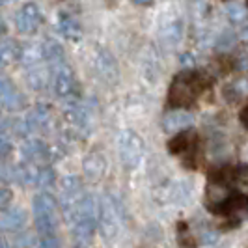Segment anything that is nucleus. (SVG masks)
I'll list each match as a JSON object with an SVG mask.
<instances>
[{"instance_id":"1","label":"nucleus","mask_w":248,"mask_h":248,"mask_svg":"<svg viewBox=\"0 0 248 248\" xmlns=\"http://www.w3.org/2000/svg\"><path fill=\"white\" fill-rule=\"evenodd\" d=\"M211 78L202 71L194 69H183L179 75H175L170 90H168V105L174 108H185L194 105L196 99L207 90Z\"/></svg>"},{"instance_id":"2","label":"nucleus","mask_w":248,"mask_h":248,"mask_svg":"<svg viewBox=\"0 0 248 248\" xmlns=\"http://www.w3.org/2000/svg\"><path fill=\"white\" fill-rule=\"evenodd\" d=\"M32 211H34V224H36L37 233L41 237L56 235L58 224H60L58 200L50 192L43 190V192L36 194L32 200Z\"/></svg>"},{"instance_id":"3","label":"nucleus","mask_w":248,"mask_h":248,"mask_svg":"<svg viewBox=\"0 0 248 248\" xmlns=\"http://www.w3.org/2000/svg\"><path fill=\"white\" fill-rule=\"evenodd\" d=\"M118 153H120V159L125 168L135 170L142 162L144 153H146L144 138L138 133H135L133 129H124L118 137Z\"/></svg>"},{"instance_id":"4","label":"nucleus","mask_w":248,"mask_h":248,"mask_svg":"<svg viewBox=\"0 0 248 248\" xmlns=\"http://www.w3.org/2000/svg\"><path fill=\"white\" fill-rule=\"evenodd\" d=\"M97 224L101 228V233L107 241H114L122 232L124 224V215L120 209V203L112 196H103L99 203V213H97Z\"/></svg>"},{"instance_id":"5","label":"nucleus","mask_w":248,"mask_h":248,"mask_svg":"<svg viewBox=\"0 0 248 248\" xmlns=\"http://www.w3.org/2000/svg\"><path fill=\"white\" fill-rule=\"evenodd\" d=\"M198 133L188 129L185 133L177 135L175 138H172L168 142V151L174 153V155H179L183 162L190 168H196V153H198Z\"/></svg>"},{"instance_id":"6","label":"nucleus","mask_w":248,"mask_h":248,"mask_svg":"<svg viewBox=\"0 0 248 248\" xmlns=\"http://www.w3.org/2000/svg\"><path fill=\"white\" fill-rule=\"evenodd\" d=\"M52 88H54V93L63 101H73L78 97V82L67 63H62L56 67V73L52 78Z\"/></svg>"},{"instance_id":"7","label":"nucleus","mask_w":248,"mask_h":248,"mask_svg":"<svg viewBox=\"0 0 248 248\" xmlns=\"http://www.w3.org/2000/svg\"><path fill=\"white\" fill-rule=\"evenodd\" d=\"M43 15L36 2H26L21 6V10L17 12L15 17V25L21 34H34L37 28L41 26Z\"/></svg>"},{"instance_id":"8","label":"nucleus","mask_w":248,"mask_h":248,"mask_svg":"<svg viewBox=\"0 0 248 248\" xmlns=\"http://www.w3.org/2000/svg\"><path fill=\"white\" fill-rule=\"evenodd\" d=\"M0 107L10 112H19L26 107V97L4 75H0Z\"/></svg>"},{"instance_id":"9","label":"nucleus","mask_w":248,"mask_h":248,"mask_svg":"<svg viewBox=\"0 0 248 248\" xmlns=\"http://www.w3.org/2000/svg\"><path fill=\"white\" fill-rule=\"evenodd\" d=\"M93 65H95L97 75H99L105 82L116 84V82L120 80V67H118V62H116V58L112 56L108 50H105V49L97 50Z\"/></svg>"},{"instance_id":"10","label":"nucleus","mask_w":248,"mask_h":248,"mask_svg":"<svg viewBox=\"0 0 248 248\" xmlns=\"http://www.w3.org/2000/svg\"><path fill=\"white\" fill-rule=\"evenodd\" d=\"M82 172L92 183H97L103 179L107 172V157L99 149H92L82 161Z\"/></svg>"},{"instance_id":"11","label":"nucleus","mask_w":248,"mask_h":248,"mask_svg":"<svg viewBox=\"0 0 248 248\" xmlns=\"http://www.w3.org/2000/svg\"><path fill=\"white\" fill-rule=\"evenodd\" d=\"M194 124L192 114H188L185 110H170L168 114H164L162 118V127L168 133H175V131H185L190 125Z\"/></svg>"},{"instance_id":"12","label":"nucleus","mask_w":248,"mask_h":248,"mask_svg":"<svg viewBox=\"0 0 248 248\" xmlns=\"http://www.w3.org/2000/svg\"><path fill=\"white\" fill-rule=\"evenodd\" d=\"M50 118H52V112H50L49 107L47 105H37L25 116V122L28 125V129H30V133H32V131H37V129L49 127Z\"/></svg>"},{"instance_id":"13","label":"nucleus","mask_w":248,"mask_h":248,"mask_svg":"<svg viewBox=\"0 0 248 248\" xmlns=\"http://www.w3.org/2000/svg\"><path fill=\"white\" fill-rule=\"evenodd\" d=\"M17 60L25 67H32L43 60V45L41 43H26L17 50Z\"/></svg>"},{"instance_id":"14","label":"nucleus","mask_w":248,"mask_h":248,"mask_svg":"<svg viewBox=\"0 0 248 248\" xmlns=\"http://www.w3.org/2000/svg\"><path fill=\"white\" fill-rule=\"evenodd\" d=\"M26 224V213L19 207L6 209L0 215V230L4 232H19Z\"/></svg>"},{"instance_id":"15","label":"nucleus","mask_w":248,"mask_h":248,"mask_svg":"<svg viewBox=\"0 0 248 248\" xmlns=\"http://www.w3.org/2000/svg\"><path fill=\"white\" fill-rule=\"evenodd\" d=\"M58 30L69 41H80V37H82V28L78 25V21L71 15H67V13L58 15Z\"/></svg>"},{"instance_id":"16","label":"nucleus","mask_w":248,"mask_h":248,"mask_svg":"<svg viewBox=\"0 0 248 248\" xmlns=\"http://www.w3.org/2000/svg\"><path fill=\"white\" fill-rule=\"evenodd\" d=\"M37 172H39V168L34 164V161L23 162V164H19V166L13 168V179L17 183H21L23 186L36 185Z\"/></svg>"},{"instance_id":"17","label":"nucleus","mask_w":248,"mask_h":248,"mask_svg":"<svg viewBox=\"0 0 248 248\" xmlns=\"http://www.w3.org/2000/svg\"><path fill=\"white\" fill-rule=\"evenodd\" d=\"M183 37V25L181 21H172L161 30V41L164 43V47L174 49L175 45L181 41Z\"/></svg>"},{"instance_id":"18","label":"nucleus","mask_w":248,"mask_h":248,"mask_svg":"<svg viewBox=\"0 0 248 248\" xmlns=\"http://www.w3.org/2000/svg\"><path fill=\"white\" fill-rule=\"evenodd\" d=\"M41 45H43V60H47V62H49L50 65H54V67H58V65L65 63L63 47L58 43V41L47 39V41L41 43Z\"/></svg>"},{"instance_id":"19","label":"nucleus","mask_w":248,"mask_h":248,"mask_svg":"<svg viewBox=\"0 0 248 248\" xmlns=\"http://www.w3.org/2000/svg\"><path fill=\"white\" fill-rule=\"evenodd\" d=\"M26 80L32 90H45L47 84H49V71L47 69H41L37 65H32L28 67V73H26Z\"/></svg>"},{"instance_id":"20","label":"nucleus","mask_w":248,"mask_h":248,"mask_svg":"<svg viewBox=\"0 0 248 248\" xmlns=\"http://www.w3.org/2000/svg\"><path fill=\"white\" fill-rule=\"evenodd\" d=\"M19 45L13 43L12 39H0V67L10 65L13 60H17Z\"/></svg>"},{"instance_id":"21","label":"nucleus","mask_w":248,"mask_h":248,"mask_svg":"<svg viewBox=\"0 0 248 248\" xmlns=\"http://www.w3.org/2000/svg\"><path fill=\"white\" fill-rule=\"evenodd\" d=\"M56 183V174H54V170L50 168V166H43V168H39V172H37V179H36V186L39 188H49Z\"/></svg>"},{"instance_id":"22","label":"nucleus","mask_w":248,"mask_h":248,"mask_svg":"<svg viewBox=\"0 0 248 248\" xmlns=\"http://www.w3.org/2000/svg\"><path fill=\"white\" fill-rule=\"evenodd\" d=\"M13 247L15 248H36V237L30 233H15L13 239Z\"/></svg>"},{"instance_id":"23","label":"nucleus","mask_w":248,"mask_h":248,"mask_svg":"<svg viewBox=\"0 0 248 248\" xmlns=\"http://www.w3.org/2000/svg\"><path fill=\"white\" fill-rule=\"evenodd\" d=\"M13 203V190L8 186H0V211L10 209V205Z\"/></svg>"},{"instance_id":"24","label":"nucleus","mask_w":248,"mask_h":248,"mask_svg":"<svg viewBox=\"0 0 248 248\" xmlns=\"http://www.w3.org/2000/svg\"><path fill=\"white\" fill-rule=\"evenodd\" d=\"M233 65L239 71H245L248 69V49H239L237 54L233 56Z\"/></svg>"},{"instance_id":"25","label":"nucleus","mask_w":248,"mask_h":248,"mask_svg":"<svg viewBox=\"0 0 248 248\" xmlns=\"http://www.w3.org/2000/svg\"><path fill=\"white\" fill-rule=\"evenodd\" d=\"M12 140H10V137L6 135V131H2L0 129V159H4V157H8L10 153H12Z\"/></svg>"},{"instance_id":"26","label":"nucleus","mask_w":248,"mask_h":248,"mask_svg":"<svg viewBox=\"0 0 248 248\" xmlns=\"http://www.w3.org/2000/svg\"><path fill=\"white\" fill-rule=\"evenodd\" d=\"M228 15H230V19L232 21H235V23H239V21H243L245 19V10L241 8V6H230L228 8Z\"/></svg>"},{"instance_id":"27","label":"nucleus","mask_w":248,"mask_h":248,"mask_svg":"<svg viewBox=\"0 0 248 248\" xmlns=\"http://www.w3.org/2000/svg\"><path fill=\"white\" fill-rule=\"evenodd\" d=\"M36 248H60V243H58V239L56 235L52 237H43V241L37 245Z\"/></svg>"},{"instance_id":"28","label":"nucleus","mask_w":248,"mask_h":248,"mask_svg":"<svg viewBox=\"0 0 248 248\" xmlns=\"http://www.w3.org/2000/svg\"><path fill=\"white\" fill-rule=\"evenodd\" d=\"M233 39H235L233 34H228V32H226V34L217 41V45H218V47H228V45H232V43H233Z\"/></svg>"},{"instance_id":"29","label":"nucleus","mask_w":248,"mask_h":248,"mask_svg":"<svg viewBox=\"0 0 248 248\" xmlns=\"http://www.w3.org/2000/svg\"><path fill=\"white\" fill-rule=\"evenodd\" d=\"M239 120H241V125L245 127V129H248V105L241 110V116H239Z\"/></svg>"},{"instance_id":"30","label":"nucleus","mask_w":248,"mask_h":248,"mask_svg":"<svg viewBox=\"0 0 248 248\" xmlns=\"http://www.w3.org/2000/svg\"><path fill=\"white\" fill-rule=\"evenodd\" d=\"M133 4H137V6H144V8H148V6H153V0H131Z\"/></svg>"},{"instance_id":"31","label":"nucleus","mask_w":248,"mask_h":248,"mask_svg":"<svg viewBox=\"0 0 248 248\" xmlns=\"http://www.w3.org/2000/svg\"><path fill=\"white\" fill-rule=\"evenodd\" d=\"M6 30H8V28H6V23H4V19L0 17V36H4V34H6Z\"/></svg>"},{"instance_id":"32","label":"nucleus","mask_w":248,"mask_h":248,"mask_svg":"<svg viewBox=\"0 0 248 248\" xmlns=\"http://www.w3.org/2000/svg\"><path fill=\"white\" fill-rule=\"evenodd\" d=\"M0 248H8V243H6V239L0 235Z\"/></svg>"},{"instance_id":"33","label":"nucleus","mask_w":248,"mask_h":248,"mask_svg":"<svg viewBox=\"0 0 248 248\" xmlns=\"http://www.w3.org/2000/svg\"><path fill=\"white\" fill-rule=\"evenodd\" d=\"M243 84H245V90L248 92V78H247V82H243Z\"/></svg>"},{"instance_id":"34","label":"nucleus","mask_w":248,"mask_h":248,"mask_svg":"<svg viewBox=\"0 0 248 248\" xmlns=\"http://www.w3.org/2000/svg\"><path fill=\"white\" fill-rule=\"evenodd\" d=\"M247 6H248V0H247Z\"/></svg>"}]
</instances>
